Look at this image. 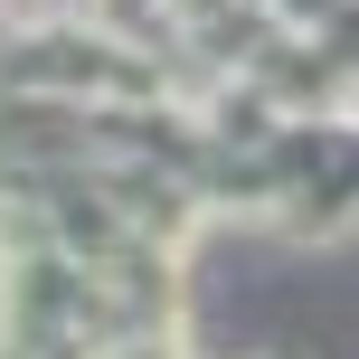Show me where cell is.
Returning a JSON list of instances; mask_svg holds the SVG:
<instances>
[{
	"label": "cell",
	"mask_w": 359,
	"mask_h": 359,
	"mask_svg": "<svg viewBox=\"0 0 359 359\" xmlns=\"http://www.w3.org/2000/svg\"><path fill=\"white\" fill-rule=\"evenodd\" d=\"M0 359H10V350H0Z\"/></svg>",
	"instance_id": "1"
}]
</instances>
